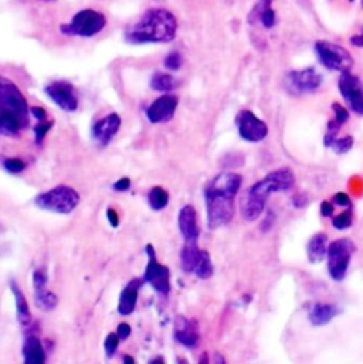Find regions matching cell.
Wrapping results in <instances>:
<instances>
[{
	"label": "cell",
	"mask_w": 363,
	"mask_h": 364,
	"mask_svg": "<svg viewBox=\"0 0 363 364\" xmlns=\"http://www.w3.org/2000/svg\"><path fill=\"white\" fill-rule=\"evenodd\" d=\"M295 176L290 167L277 169L264 179L253 184L240 200V213L246 221H255L264 213L267 200L277 191L291 190Z\"/></svg>",
	"instance_id": "cell-3"
},
{
	"label": "cell",
	"mask_w": 363,
	"mask_h": 364,
	"mask_svg": "<svg viewBox=\"0 0 363 364\" xmlns=\"http://www.w3.org/2000/svg\"><path fill=\"white\" fill-rule=\"evenodd\" d=\"M3 167H5V170H6L8 173L19 175L26 169V163L21 159H17V158H8L3 162Z\"/></svg>",
	"instance_id": "cell-30"
},
{
	"label": "cell",
	"mask_w": 363,
	"mask_h": 364,
	"mask_svg": "<svg viewBox=\"0 0 363 364\" xmlns=\"http://www.w3.org/2000/svg\"><path fill=\"white\" fill-rule=\"evenodd\" d=\"M178 224L186 243H198L200 230L198 226V214L194 206L186 204L180 208Z\"/></svg>",
	"instance_id": "cell-18"
},
{
	"label": "cell",
	"mask_w": 363,
	"mask_h": 364,
	"mask_svg": "<svg viewBox=\"0 0 363 364\" xmlns=\"http://www.w3.org/2000/svg\"><path fill=\"white\" fill-rule=\"evenodd\" d=\"M0 105L14 112L26 126L30 122L29 105L17 85L9 78L0 77Z\"/></svg>",
	"instance_id": "cell-9"
},
{
	"label": "cell",
	"mask_w": 363,
	"mask_h": 364,
	"mask_svg": "<svg viewBox=\"0 0 363 364\" xmlns=\"http://www.w3.org/2000/svg\"><path fill=\"white\" fill-rule=\"evenodd\" d=\"M148 254V265L145 269L143 281L151 285L158 293L166 296L170 292V271L166 265H162L156 260L155 248L148 244L146 245Z\"/></svg>",
	"instance_id": "cell-10"
},
{
	"label": "cell",
	"mask_w": 363,
	"mask_h": 364,
	"mask_svg": "<svg viewBox=\"0 0 363 364\" xmlns=\"http://www.w3.org/2000/svg\"><path fill=\"white\" fill-rule=\"evenodd\" d=\"M119 337L117 333H110L108 336L105 337V341H104V349H105V354L108 359L114 357L117 349H118V345H119Z\"/></svg>",
	"instance_id": "cell-31"
},
{
	"label": "cell",
	"mask_w": 363,
	"mask_h": 364,
	"mask_svg": "<svg viewBox=\"0 0 363 364\" xmlns=\"http://www.w3.org/2000/svg\"><path fill=\"white\" fill-rule=\"evenodd\" d=\"M323 84V75L314 69L291 71L287 75V87L294 94L315 93Z\"/></svg>",
	"instance_id": "cell-14"
},
{
	"label": "cell",
	"mask_w": 363,
	"mask_h": 364,
	"mask_svg": "<svg viewBox=\"0 0 363 364\" xmlns=\"http://www.w3.org/2000/svg\"><path fill=\"white\" fill-rule=\"evenodd\" d=\"M106 219H108L110 224L114 228L118 227V224H119V216H118V213L114 208H108V210H106Z\"/></svg>",
	"instance_id": "cell-42"
},
{
	"label": "cell",
	"mask_w": 363,
	"mask_h": 364,
	"mask_svg": "<svg viewBox=\"0 0 363 364\" xmlns=\"http://www.w3.org/2000/svg\"><path fill=\"white\" fill-rule=\"evenodd\" d=\"M49 275L46 268H37L33 272V288H34V302L38 309L50 312L56 309L58 299L47 289Z\"/></svg>",
	"instance_id": "cell-15"
},
{
	"label": "cell",
	"mask_w": 363,
	"mask_h": 364,
	"mask_svg": "<svg viewBox=\"0 0 363 364\" xmlns=\"http://www.w3.org/2000/svg\"><path fill=\"white\" fill-rule=\"evenodd\" d=\"M271 3H272V0H259L257 5H255V8L251 10L250 16H248V21L251 25H254L255 21L260 20V16L261 13L267 9V8H271Z\"/></svg>",
	"instance_id": "cell-32"
},
{
	"label": "cell",
	"mask_w": 363,
	"mask_h": 364,
	"mask_svg": "<svg viewBox=\"0 0 363 364\" xmlns=\"http://www.w3.org/2000/svg\"><path fill=\"white\" fill-rule=\"evenodd\" d=\"M339 93L342 94L344 99L349 105L352 112L358 115H363V84L362 81L351 74L349 71L340 73V78L338 81Z\"/></svg>",
	"instance_id": "cell-11"
},
{
	"label": "cell",
	"mask_w": 363,
	"mask_h": 364,
	"mask_svg": "<svg viewBox=\"0 0 363 364\" xmlns=\"http://www.w3.org/2000/svg\"><path fill=\"white\" fill-rule=\"evenodd\" d=\"M332 111L335 114V121L340 125H345L349 121V111L345 108L344 105H340L339 102L332 104Z\"/></svg>",
	"instance_id": "cell-33"
},
{
	"label": "cell",
	"mask_w": 363,
	"mask_h": 364,
	"mask_svg": "<svg viewBox=\"0 0 363 364\" xmlns=\"http://www.w3.org/2000/svg\"><path fill=\"white\" fill-rule=\"evenodd\" d=\"M26 125L12 111L0 105V135L8 138H19L21 130H25Z\"/></svg>",
	"instance_id": "cell-22"
},
{
	"label": "cell",
	"mask_w": 363,
	"mask_h": 364,
	"mask_svg": "<svg viewBox=\"0 0 363 364\" xmlns=\"http://www.w3.org/2000/svg\"><path fill=\"white\" fill-rule=\"evenodd\" d=\"M178 98L172 94H165L148 106L146 118L151 123H165L174 118Z\"/></svg>",
	"instance_id": "cell-16"
},
{
	"label": "cell",
	"mask_w": 363,
	"mask_h": 364,
	"mask_svg": "<svg viewBox=\"0 0 363 364\" xmlns=\"http://www.w3.org/2000/svg\"><path fill=\"white\" fill-rule=\"evenodd\" d=\"M180 267L185 274H195L200 280H209L213 275L210 254L198 247L196 243H186L180 252Z\"/></svg>",
	"instance_id": "cell-7"
},
{
	"label": "cell",
	"mask_w": 363,
	"mask_h": 364,
	"mask_svg": "<svg viewBox=\"0 0 363 364\" xmlns=\"http://www.w3.org/2000/svg\"><path fill=\"white\" fill-rule=\"evenodd\" d=\"M327 251H328L327 234L318 232V234L312 235L311 240L308 241V245H307V255H308L309 263H312V264L321 263L327 256Z\"/></svg>",
	"instance_id": "cell-24"
},
{
	"label": "cell",
	"mask_w": 363,
	"mask_h": 364,
	"mask_svg": "<svg viewBox=\"0 0 363 364\" xmlns=\"http://www.w3.org/2000/svg\"><path fill=\"white\" fill-rule=\"evenodd\" d=\"M10 291L14 296V304H16V315L17 320L21 326H27L32 320V312L29 308V304L26 301V296L21 291V288L14 282L10 281Z\"/></svg>",
	"instance_id": "cell-25"
},
{
	"label": "cell",
	"mask_w": 363,
	"mask_h": 364,
	"mask_svg": "<svg viewBox=\"0 0 363 364\" xmlns=\"http://www.w3.org/2000/svg\"><path fill=\"white\" fill-rule=\"evenodd\" d=\"M178 20L166 9H149L137 21L126 27L124 37L131 45L169 43L176 37Z\"/></svg>",
	"instance_id": "cell-2"
},
{
	"label": "cell",
	"mask_w": 363,
	"mask_h": 364,
	"mask_svg": "<svg viewBox=\"0 0 363 364\" xmlns=\"http://www.w3.org/2000/svg\"><path fill=\"white\" fill-rule=\"evenodd\" d=\"M131 332H132L131 326L128 325V324H119L118 328H117V335H118L121 341H124V340H126L128 337H130Z\"/></svg>",
	"instance_id": "cell-38"
},
{
	"label": "cell",
	"mask_w": 363,
	"mask_h": 364,
	"mask_svg": "<svg viewBox=\"0 0 363 364\" xmlns=\"http://www.w3.org/2000/svg\"><path fill=\"white\" fill-rule=\"evenodd\" d=\"M352 207H348L344 213L332 217V226L336 230H348L352 226Z\"/></svg>",
	"instance_id": "cell-29"
},
{
	"label": "cell",
	"mask_w": 363,
	"mask_h": 364,
	"mask_svg": "<svg viewBox=\"0 0 363 364\" xmlns=\"http://www.w3.org/2000/svg\"><path fill=\"white\" fill-rule=\"evenodd\" d=\"M47 97L66 112H74L78 108V95L74 85L67 81H53L45 88Z\"/></svg>",
	"instance_id": "cell-13"
},
{
	"label": "cell",
	"mask_w": 363,
	"mask_h": 364,
	"mask_svg": "<svg viewBox=\"0 0 363 364\" xmlns=\"http://www.w3.org/2000/svg\"><path fill=\"white\" fill-rule=\"evenodd\" d=\"M260 21L263 23V26L266 29H271L275 23V12L271 9V8H267L261 16H260Z\"/></svg>",
	"instance_id": "cell-36"
},
{
	"label": "cell",
	"mask_w": 363,
	"mask_h": 364,
	"mask_svg": "<svg viewBox=\"0 0 363 364\" xmlns=\"http://www.w3.org/2000/svg\"><path fill=\"white\" fill-rule=\"evenodd\" d=\"M351 45H353L355 47H363V32L351 37Z\"/></svg>",
	"instance_id": "cell-44"
},
{
	"label": "cell",
	"mask_w": 363,
	"mask_h": 364,
	"mask_svg": "<svg viewBox=\"0 0 363 364\" xmlns=\"http://www.w3.org/2000/svg\"><path fill=\"white\" fill-rule=\"evenodd\" d=\"M151 87L159 93H170L176 87V80L166 73H156L151 80Z\"/></svg>",
	"instance_id": "cell-28"
},
{
	"label": "cell",
	"mask_w": 363,
	"mask_h": 364,
	"mask_svg": "<svg viewBox=\"0 0 363 364\" xmlns=\"http://www.w3.org/2000/svg\"><path fill=\"white\" fill-rule=\"evenodd\" d=\"M130 187H131V180L128 179V178H124V179L117 180L114 183V186H113V189L115 191H126V190H130Z\"/></svg>",
	"instance_id": "cell-40"
},
{
	"label": "cell",
	"mask_w": 363,
	"mask_h": 364,
	"mask_svg": "<svg viewBox=\"0 0 363 364\" xmlns=\"http://www.w3.org/2000/svg\"><path fill=\"white\" fill-rule=\"evenodd\" d=\"M237 131L242 139L247 142H261L268 135V126L264 121L255 117L251 111H240L236 117Z\"/></svg>",
	"instance_id": "cell-12"
},
{
	"label": "cell",
	"mask_w": 363,
	"mask_h": 364,
	"mask_svg": "<svg viewBox=\"0 0 363 364\" xmlns=\"http://www.w3.org/2000/svg\"><path fill=\"white\" fill-rule=\"evenodd\" d=\"M243 184L239 173L223 172L213 178L204 189L207 227L218 230L227 226L236 211V197Z\"/></svg>",
	"instance_id": "cell-1"
},
{
	"label": "cell",
	"mask_w": 363,
	"mask_h": 364,
	"mask_svg": "<svg viewBox=\"0 0 363 364\" xmlns=\"http://www.w3.org/2000/svg\"><path fill=\"white\" fill-rule=\"evenodd\" d=\"M315 53L319 62L328 70L345 73L353 66V58L348 50L329 41H318L315 45Z\"/></svg>",
	"instance_id": "cell-8"
},
{
	"label": "cell",
	"mask_w": 363,
	"mask_h": 364,
	"mask_svg": "<svg viewBox=\"0 0 363 364\" xmlns=\"http://www.w3.org/2000/svg\"><path fill=\"white\" fill-rule=\"evenodd\" d=\"M121 123L122 121L118 114H110L105 118L97 121L91 130V135L94 141L101 146H106L118 134Z\"/></svg>",
	"instance_id": "cell-17"
},
{
	"label": "cell",
	"mask_w": 363,
	"mask_h": 364,
	"mask_svg": "<svg viewBox=\"0 0 363 364\" xmlns=\"http://www.w3.org/2000/svg\"><path fill=\"white\" fill-rule=\"evenodd\" d=\"M355 250L356 245L349 239H339L328 245L327 251L328 274L331 275L333 281L340 282L345 280Z\"/></svg>",
	"instance_id": "cell-5"
},
{
	"label": "cell",
	"mask_w": 363,
	"mask_h": 364,
	"mask_svg": "<svg viewBox=\"0 0 363 364\" xmlns=\"http://www.w3.org/2000/svg\"><path fill=\"white\" fill-rule=\"evenodd\" d=\"M291 202H292V206L296 207V208H301V207L308 206V199L304 195H295Z\"/></svg>",
	"instance_id": "cell-43"
},
{
	"label": "cell",
	"mask_w": 363,
	"mask_h": 364,
	"mask_svg": "<svg viewBox=\"0 0 363 364\" xmlns=\"http://www.w3.org/2000/svg\"><path fill=\"white\" fill-rule=\"evenodd\" d=\"M349 2H353V0H349Z\"/></svg>",
	"instance_id": "cell-46"
},
{
	"label": "cell",
	"mask_w": 363,
	"mask_h": 364,
	"mask_svg": "<svg viewBox=\"0 0 363 364\" xmlns=\"http://www.w3.org/2000/svg\"><path fill=\"white\" fill-rule=\"evenodd\" d=\"M362 5H363V2H362Z\"/></svg>",
	"instance_id": "cell-47"
},
{
	"label": "cell",
	"mask_w": 363,
	"mask_h": 364,
	"mask_svg": "<svg viewBox=\"0 0 363 364\" xmlns=\"http://www.w3.org/2000/svg\"><path fill=\"white\" fill-rule=\"evenodd\" d=\"M183 64V58L179 53H170L166 58H165V67L167 70H172V71H176L182 67Z\"/></svg>",
	"instance_id": "cell-35"
},
{
	"label": "cell",
	"mask_w": 363,
	"mask_h": 364,
	"mask_svg": "<svg viewBox=\"0 0 363 364\" xmlns=\"http://www.w3.org/2000/svg\"><path fill=\"white\" fill-rule=\"evenodd\" d=\"M338 315H339V309L336 305L316 302L309 308L308 319L314 326H325L331 324Z\"/></svg>",
	"instance_id": "cell-21"
},
{
	"label": "cell",
	"mask_w": 363,
	"mask_h": 364,
	"mask_svg": "<svg viewBox=\"0 0 363 364\" xmlns=\"http://www.w3.org/2000/svg\"><path fill=\"white\" fill-rule=\"evenodd\" d=\"M333 211H335V204L332 202H323L321 204V216L323 217H332L333 216Z\"/></svg>",
	"instance_id": "cell-39"
},
{
	"label": "cell",
	"mask_w": 363,
	"mask_h": 364,
	"mask_svg": "<svg viewBox=\"0 0 363 364\" xmlns=\"http://www.w3.org/2000/svg\"><path fill=\"white\" fill-rule=\"evenodd\" d=\"M23 357L27 364H41L46 361V352L37 336L29 335L23 345Z\"/></svg>",
	"instance_id": "cell-23"
},
{
	"label": "cell",
	"mask_w": 363,
	"mask_h": 364,
	"mask_svg": "<svg viewBox=\"0 0 363 364\" xmlns=\"http://www.w3.org/2000/svg\"><path fill=\"white\" fill-rule=\"evenodd\" d=\"M148 203L152 210L161 211L169 204V193L163 187H154L148 195Z\"/></svg>",
	"instance_id": "cell-27"
},
{
	"label": "cell",
	"mask_w": 363,
	"mask_h": 364,
	"mask_svg": "<svg viewBox=\"0 0 363 364\" xmlns=\"http://www.w3.org/2000/svg\"><path fill=\"white\" fill-rule=\"evenodd\" d=\"M175 340L185 348L195 349L200 341V335L196 324L187 320L186 317H179L175 328Z\"/></svg>",
	"instance_id": "cell-19"
},
{
	"label": "cell",
	"mask_w": 363,
	"mask_h": 364,
	"mask_svg": "<svg viewBox=\"0 0 363 364\" xmlns=\"http://www.w3.org/2000/svg\"><path fill=\"white\" fill-rule=\"evenodd\" d=\"M332 203L335 204V206H340V207H352V200H351V197L347 195V193H344V191H339V193H336V195L333 196V199H332Z\"/></svg>",
	"instance_id": "cell-37"
},
{
	"label": "cell",
	"mask_w": 363,
	"mask_h": 364,
	"mask_svg": "<svg viewBox=\"0 0 363 364\" xmlns=\"http://www.w3.org/2000/svg\"><path fill=\"white\" fill-rule=\"evenodd\" d=\"M339 132H328L324 136V145L325 147L331 149L336 155H344L348 154L351 149L353 147V138L351 135H345V136H338Z\"/></svg>",
	"instance_id": "cell-26"
},
{
	"label": "cell",
	"mask_w": 363,
	"mask_h": 364,
	"mask_svg": "<svg viewBox=\"0 0 363 364\" xmlns=\"http://www.w3.org/2000/svg\"><path fill=\"white\" fill-rule=\"evenodd\" d=\"M34 204L46 211L57 214H70L80 204L78 191L70 186H57L43 191L34 199Z\"/></svg>",
	"instance_id": "cell-4"
},
{
	"label": "cell",
	"mask_w": 363,
	"mask_h": 364,
	"mask_svg": "<svg viewBox=\"0 0 363 364\" xmlns=\"http://www.w3.org/2000/svg\"><path fill=\"white\" fill-rule=\"evenodd\" d=\"M142 285H143V280L135 278V280L128 282L126 287L122 289L119 295V302H118V312L122 316L131 315L135 311L137 302H138V293Z\"/></svg>",
	"instance_id": "cell-20"
},
{
	"label": "cell",
	"mask_w": 363,
	"mask_h": 364,
	"mask_svg": "<svg viewBox=\"0 0 363 364\" xmlns=\"http://www.w3.org/2000/svg\"><path fill=\"white\" fill-rule=\"evenodd\" d=\"M30 114H32L36 119H38L40 122L46 121V118H47V112H46V110H45V108H40V106H32V108H30Z\"/></svg>",
	"instance_id": "cell-41"
},
{
	"label": "cell",
	"mask_w": 363,
	"mask_h": 364,
	"mask_svg": "<svg viewBox=\"0 0 363 364\" xmlns=\"http://www.w3.org/2000/svg\"><path fill=\"white\" fill-rule=\"evenodd\" d=\"M124 363H134V359L131 356H124Z\"/></svg>",
	"instance_id": "cell-45"
},
{
	"label": "cell",
	"mask_w": 363,
	"mask_h": 364,
	"mask_svg": "<svg viewBox=\"0 0 363 364\" xmlns=\"http://www.w3.org/2000/svg\"><path fill=\"white\" fill-rule=\"evenodd\" d=\"M53 128V122H40L36 128H34V135H36V143L40 145L43 141H45L47 132Z\"/></svg>",
	"instance_id": "cell-34"
},
{
	"label": "cell",
	"mask_w": 363,
	"mask_h": 364,
	"mask_svg": "<svg viewBox=\"0 0 363 364\" xmlns=\"http://www.w3.org/2000/svg\"><path fill=\"white\" fill-rule=\"evenodd\" d=\"M106 25V19L101 12L85 9L78 12L69 25L61 26V33L67 36H80V37H93L104 30Z\"/></svg>",
	"instance_id": "cell-6"
}]
</instances>
